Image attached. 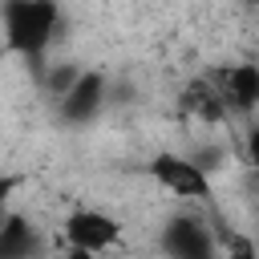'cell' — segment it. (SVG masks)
<instances>
[{"label": "cell", "instance_id": "7a4b0ae2", "mask_svg": "<svg viewBox=\"0 0 259 259\" xmlns=\"http://www.w3.org/2000/svg\"><path fill=\"white\" fill-rule=\"evenodd\" d=\"M146 174H150L158 186H166L170 194H178V198H194V202H202V206H214V182H210L206 170L194 166L190 154H170V150H162V154H154V158L146 162Z\"/></svg>", "mask_w": 259, "mask_h": 259}, {"label": "cell", "instance_id": "9c48e42d", "mask_svg": "<svg viewBox=\"0 0 259 259\" xmlns=\"http://www.w3.org/2000/svg\"><path fill=\"white\" fill-rule=\"evenodd\" d=\"M81 73H85V69H77V65H53V69H49L40 81H45L49 97H57V101H61V97H65V93L77 85V77H81Z\"/></svg>", "mask_w": 259, "mask_h": 259}, {"label": "cell", "instance_id": "277c9868", "mask_svg": "<svg viewBox=\"0 0 259 259\" xmlns=\"http://www.w3.org/2000/svg\"><path fill=\"white\" fill-rule=\"evenodd\" d=\"M65 243L85 247V251H109L121 243V223L105 210H73L65 219Z\"/></svg>", "mask_w": 259, "mask_h": 259}, {"label": "cell", "instance_id": "3957f363", "mask_svg": "<svg viewBox=\"0 0 259 259\" xmlns=\"http://www.w3.org/2000/svg\"><path fill=\"white\" fill-rule=\"evenodd\" d=\"M162 251L170 259H219V239L198 214H174L162 227Z\"/></svg>", "mask_w": 259, "mask_h": 259}, {"label": "cell", "instance_id": "5bb4252c", "mask_svg": "<svg viewBox=\"0 0 259 259\" xmlns=\"http://www.w3.org/2000/svg\"><path fill=\"white\" fill-rule=\"evenodd\" d=\"M61 259H97V251H85V247H73V243H69Z\"/></svg>", "mask_w": 259, "mask_h": 259}, {"label": "cell", "instance_id": "4fadbf2b", "mask_svg": "<svg viewBox=\"0 0 259 259\" xmlns=\"http://www.w3.org/2000/svg\"><path fill=\"white\" fill-rule=\"evenodd\" d=\"M16 186H20L16 174H4V178H0V210H8V194H12Z\"/></svg>", "mask_w": 259, "mask_h": 259}, {"label": "cell", "instance_id": "7c38bea8", "mask_svg": "<svg viewBox=\"0 0 259 259\" xmlns=\"http://www.w3.org/2000/svg\"><path fill=\"white\" fill-rule=\"evenodd\" d=\"M243 158H247V166H255V170H259V121H251V125H247V142H243Z\"/></svg>", "mask_w": 259, "mask_h": 259}, {"label": "cell", "instance_id": "9a60e30c", "mask_svg": "<svg viewBox=\"0 0 259 259\" xmlns=\"http://www.w3.org/2000/svg\"><path fill=\"white\" fill-rule=\"evenodd\" d=\"M243 4H247V8H259V0H243Z\"/></svg>", "mask_w": 259, "mask_h": 259}, {"label": "cell", "instance_id": "5b68a950", "mask_svg": "<svg viewBox=\"0 0 259 259\" xmlns=\"http://www.w3.org/2000/svg\"><path fill=\"white\" fill-rule=\"evenodd\" d=\"M101 105H105V73H97V69H85V73L77 77V85L57 101V109H61V117H65L69 125L93 121Z\"/></svg>", "mask_w": 259, "mask_h": 259}, {"label": "cell", "instance_id": "6da1fadb", "mask_svg": "<svg viewBox=\"0 0 259 259\" xmlns=\"http://www.w3.org/2000/svg\"><path fill=\"white\" fill-rule=\"evenodd\" d=\"M0 20H4V45L12 53H20L24 61L40 65L57 36L61 4L57 0H4Z\"/></svg>", "mask_w": 259, "mask_h": 259}, {"label": "cell", "instance_id": "ba28073f", "mask_svg": "<svg viewBox=\"0 0 259 259\" xmlns=\"http://www.w3.org/2000/svg\"><path fill=\"white\" fill-rule=\"evenodd\" d=\"M36 251V231L28 227L24 214H8L0 223V259H32Z\"/></svg>", "mask_w": 259, "mask_h": 259}, {"label": "cell", "instance_id": "30bf717a", "mask_svg": "<svg viewBox=\"0 0 259 259\" xmlns=\"http://www.w3.org/2000/svg\"><path fill=\"white\" fill-rule=\"evenodd\" d=\"M219 243H223L227 259H259V243L251 235H243V231H223Z\"/></svg>", "mask_w": 259, "mask_h": 259}, {"label": "cell", "instance_id": "52a82bcc", "mask_svg": "<svg viewBox=\"0 0 259 259\" xmlns=\"http://www.w3.org/2000/svg\"><path fill=\"white\" fill-rule=\"evenodd\" d=\"M182 109L194 113L198 121H227V113H231L219 85H210V81H190L186 93H182Z\"/></svg>", "mask_w": 259, "mask_h": 259}, {"label": "cell", "instance_id": "8992f818", "mask_svg": "<svg viewBox=\"0 0 259 259\" xmlns=\"http://www.w3.org/2000/svg\"><path fill=\"white\" fill-rule=\"evenodd\" d=\"M214 85H219L223 101L235 113H255L259 109V65H251V61L231 65V69L214 73Z\"/></svg>", "mask_w": 259, "mask_h": 259}, {"label": "cell", "instance_id": "8fae6325", "mask_svg": "<svg viewBox=\"0 0 259 259\" xmlns=\"http://www.w3.org/2000/svg\"><path fill=\"white\" fill-rule=\"evenodd\" d=\"M190 158H194V166H198V170L214 174V170L227 162V150H223V146H194V154H190Z\"/></svg>", "mask_w": 259, "mask_h": 259}]
</instances>
